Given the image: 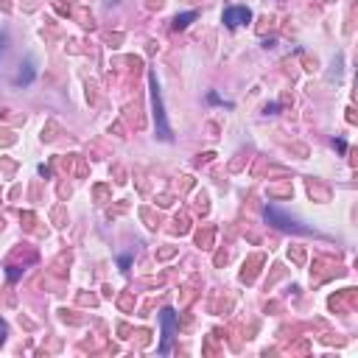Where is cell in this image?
I'll return each mask as SVG.
<instances>
[{"mask_svg":"<svg viewBox=\"0 0 358 358\" xmlns=\"http://www.w3.org/2000/svg\"><path fill=\"white\" fill-rule=\"evenodd\" d=\"M151 81V109H154V126H157V137L160 140H171V126L165 121V109H163V90L157 84V76L151 73L149 76Z\"/></svg>","mask_w":358,"mask_h":358,"instance_id":"obj_1","label":"cell"},{"mask_svg":"<svg viewBox=\"0 0 358 358\" xmlns=\"http://www.w3.org/2000/svg\"><path fill=\"white\" fill-rule=\"evenodd\" d=\"M266 221L274 224L277 229H286V232H308V227H302L297 218L286 215L280 207H274V204H269V207H266Z\"/></svg>","mask_w":358,"mask_h":358,"instance_id":"obj_2","label":"cell"},{"mask_svg":"<svg viewBox=\"0 0 358 358\" xmlns=\"http://www.w3.org/2000/svg\"><path fill=\"white\" fill-rule=\"evenodd\" d=\"M160 322H163V344H160V352H168L171 350V339H174L176 333V313L171 308H165L160 313Z\"/></svg>","mask_w":358,"mask_h":358,"instance_id":"obj_3","label":"cell"},{"mask_svg":"<svg viewBox=\"0 0 358 358\" xmlns=\"http://www.w3.org/2000/svg\"><path fill=\"white\" fill-rule=\"evenodd\" d=\"M249 20H252V12L247 6H232L224 12V26L227 28H238V26H247Z\"/></svg>","mask_w":358,"mask_h":358,"instance_id":"obj_4","label":"cell"},{"mask_svg":"<svg viewBox=\"0 0 358 358\" xmlns=\"http://www.w3.org/2000/svg\"><path fill=\"white\" fill-rule=\"evenodd\" d=\"M196 17H199V14H196V12H185V14H176V17H174V28H176V31H179V28H188V26H190V23H193Z\"/></svg>","mask_w":358,"mask_h":358,"instance_id":"obj_5","label":"cell"},{"mask_svg":"<svg viewBox=\"0 0 358 358\" xmlns=\"http://www.w3.org/2000/svg\"><path fill=\"white\" fill-rule=\"evenodd\" d=\"M14 81H17V84H31V81H34V67H31V65H26V70L20 73V76L14 78Z\"/></svg>","mask_w":358,"mask_h":358,"instance_id":"obj_6","label":"cell"},{"mask_svg":"<svg viewBox=\"0 0 358 358\" xmlns=\"http://www.w3.org/2000/svg\"><path fill=\"white\" fill-rule=\"evenodd\" d=\"M333 146H336L339 151H344V149H347V143H344V140H333Z\"/></svg>","mask_w":358,"mask_h":358,"instance_id":"obj_7","label":"cell"}]
</instances>
